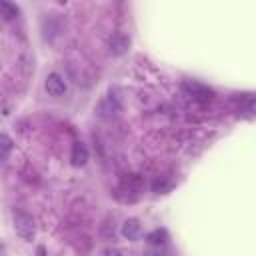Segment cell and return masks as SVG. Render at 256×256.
<instances>
[{"label": "cell", "instance_id": "6da1fadb", "mask_svg": "<svg viewBox=\"0 0 256 256\" xmlns=\"http://www.w3.org/2000/svg\"><path fill=\"white\" fill-rule=\"evenodd\" d=\"M14 230H16V234H18L22 240L32 242L34 236H36L34 218H32L28 212H16V214H14Z\"/></svg>", "mask_w": 256, "mask_h": 256}, {"label": "cell", "instance_id": "7a4b0ae2", "mask_svg": "<svg viewBox=\"0 0 256 256\" xmlns=\"http://www.w3.org/2000/svg\"><path fill=\"white\" fill-rule=\"evenodd\" d=\"M96 112H98V116H100V118H104V120L114 118V116L120 112V98H118V96H114V94H112V90H110V94H108L104 100H100V104H98Z\"/></svg>", "mask_w": 256, "mask_h": 256}, {"label": "cell", "instance_id": "3957f363", "mask_svg": "<svg viewBox=\"0 0 256 256\" xmlns=\"http://www.w3.org/2000/svg\"><path fill=\"white\" fill-rule=\"evenodd\" d=\"M128 48H130V38L128 36H124V34H112L108 38V50L114 56H122Z\"/></svg>", "mask_w": 256, "mask_h": 256}, {"label": "cell", "instance_id": "277c9868", "mask_svg": "<svg viewBox=\"0 0 256 256\" xmlns=\"http://www.w3.org/2000/svg\"><path fill=\"white\" fill-rule=\"evenodd\" d=\"M44 86H46V92H48L50 96H62V94L66 92V82H64V80H62V76H60V74H56V72L48 74V78H46Z\"/></svg>", "mask_w": 256, "mask_h": 256}, {"label": "cell", "instance_id": "5b68a950", "mask_svg": "<svg viewBox=\"0 0 256 256\" xmlns=\"http://www.w3.org/2000/svg\"><path fill=\"white\" fill-rule=\"evenodd\" d=\"M142 232V226L138 222V218H126L122 222V228H120V234L126 238V240H136Z\"/></svg>", "mask_w": 256, "mask_h": 256}, {"label": "cell", "instance_id": "8992f818", "mask_svg": "<svg viewBox=\"0 0 256 256\" xmlns=\"http://www.w3.org/2000/svg\"><path fill=\"white\" fill-rule=\"evenodd\" d=\"M70 162H72V166H84L88 162V148H86L84 142H74Z\"/></svg>", "mask_w": 256, "mask_h": 256}, {"label": "cell", "instance_id": "52a82bcc", "mask_svg": "<svg viewBox=\"0 0 256 256\" xmlns=\"http://www.w3.org/2000/svg\"><path fill=\"white\" fill-rule=\"evenodd\" d=\"M140 188H142V180H140V176H136V174L126 176V178L122 180V184H120V190H122V192L134 194V196L140 192Z\"/></svg>", "mask_w": 256, "mask_h": 256}, {"label": "cell", "instance_id": "ba28073f", "mask_svg": "<svg viewBox=\"0 0 256 256\" xmlns=\"http://www.w3.org/2000/svg\"><path fill=\"white\" fill-rule=\"evenodd\" d=\"M0 12H2V18H4L6 22L16 20V18H18V14H20L18 6H16L12 0H0Z\"/></svg>", "mask_w": 256, "mask_h": 256}, {"label": "cell", "instance_id": "9c48e42d", "mask_svg": "<svg viewBox=\"0 0 256 256\" xmlns=\"http://www.w3.org/2000/svg\"><path fill=\"white\" fill-rule=\"evenodd\" d=\"M184 88L186 90H190V94L196 98V100H210L212 98V90H208V88H204V86H200V84H184Z\"/></svg>", "mask_w": 256, "mask_h": 256}, {"label": "cell", "instance_id": "30bf717a", "mask_svg": "<svg viewBox=\"0 0 256 256\" xmlns=\"http://www.w3.org/2000/svg\"><path fill=\"white\" fill-rule=\"evenodd\" d=\"M166 240H168V232L164 228H156V230H152V232L146 234V242L152 244V246H160Z\"/></svg>", "mask_w": 256, "mask_h": 256}, {"label": "cell", "instance_id": "8fae6325", "mask_svg": "<svg viewBox=\"0 0 256 256\" xmlns=\"http://www.w3.org/2000/svg\"><path fill=\"white\" fill-rule=\"evenodd\" d=\"M0 142H2V160L6 162L8 160V154H10V148H12V140H10L8 134H2Z\"/></svg>", "mask_w": 256, "mask_h": 256}, {"label": "cell", "instance_id": "7c38bea8", "mask_svg": "<svg viewBox=\"0 0 256 256\" xmlns=\"http://www.w3.org/2000/svg\"><path fill=\"white\" fill-rule=\"evenodd\" d=\"M170 188H172V184H168V182H164V180H156V182L152 184V190H154L156 194H166Z\"/></svg>", "mask_w": 256, "mask_h": 256}, {"label": "cell", "instance_id": "4fadbf2b", "mask_svg": "<svg viewBox=\"0 0 256 256\" xmlns=\"http://www.w3.org/2000/svg\"><path fill=\"white\" fill-rule=\"evenodd\" d=\"M246 110H248L250 114H256V96H252V98L248 100V104H246Z\"/></svg>", "mask_w": 256, "mask_h": 256}, {"label": "cell", "instance_id": "5bb4252c", "mask_svg": "<svg viewBox=\"0 0 256 256\" xmlns=\"http://www.w3.org/2000/svg\"><path fill=\"white\" fill-rule=\"evenodd\" d=\"M58 2H60V4H66V2H68V0H58Z\"/></svg>", "mask_w": 256, "mask_h": 256}]
</instances>
